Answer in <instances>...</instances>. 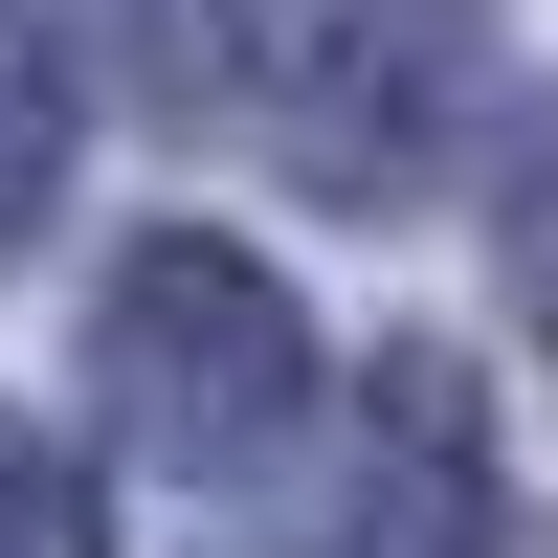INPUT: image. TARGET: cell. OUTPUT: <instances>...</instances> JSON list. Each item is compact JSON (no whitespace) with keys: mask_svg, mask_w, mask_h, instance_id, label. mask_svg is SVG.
I'll return each instance as SVG.
<instances>
[{"mask_svg":"<svg viewBox=\"0 0 558 558\" xmlns=\"http://www.w3.org/2000/svg\"><path fill=\"white\" fill-rule=\"evenodd\" d=\"M0 558H112V492H89L45 425H0Z\"/></svg>","mask_w":558,"mask_h":558,"instance_id":"6","label":"cell"},{"mask_svg":"<svg viewBox=\"0 0 558 558\" xmlns=\"http://www.w3.org/2000/svg\"><path fill=\"white\" fill-rule=\"evenodd\" d=\"M492 112V0H313L291 23V179L313 202H425Z\"/></svg>","mask_w":558,"mask_h":558,"instance_id":"2","label":"cell"},{"mask_svg":"<svg viewBox=\"0 0 558 558\" xmlns=\"http://www.w3.org/2000/svg\"><path fill=\"white\" fill-rule=\"evenodd\" d=\"M492 246H514V313L558 336V112L514 134V202H492Z\"/></svg>","mask_w":558,"mask_h":558,"instance_id":"7","label":"cell"},{"mask_svg":"<svg viewBox=\"0 0 558 558\" xmlns=\"http://www.w3.org/2000/svg\"><path fill=\"white\" fill-rule=\"evenodd\" d=\"M68 23H89V68L134 112H223L246 89V0H68Z\"/></svg>","mask_w":558,"mask_h":558,"instance_id":"4","label":"cell"},{"mask_svg":"<svg viewBox=\"0 0 558 558\" xmlns=\"http://www.w3.org/2000/svg\"><path fill=\"white\" fill-rule=\"evenodd\" d=\"M357 558H536V514L492 492L470 357H380L357 380Z\"/></svg>","mask_w":558,"mask_h":558,"instance_id":"3","label":"cell"},{"mask_svg":"<svg viewBox=\"0 0 558 558\" xmlns=\"http://www.w3.org/2000/svg\"><path fill=\"white\" fill-rule=\"evenodd\" d=\"M89 380H112V425L157 447V470L246 492L268 447L313 425V313L268 291L223 223H157V246L112 268V313H89Z\"/></svg>","mask_w":558,"mask_h":558,"instance_id":"1","label":"cell"},{"mask_svg":"<svg viewBox=\"0 0 558 558\" xmlns=\"http://www.w3.org/2000/svg\"><path fill=\"white\" fill-rule=\"evenodd\" d=\"M45 202H68V45L0 23V246H45Z\"/></svg>","mask_w":558,"mask_h":558,"instance_id":"5","label":"cell"}]
</instances>
